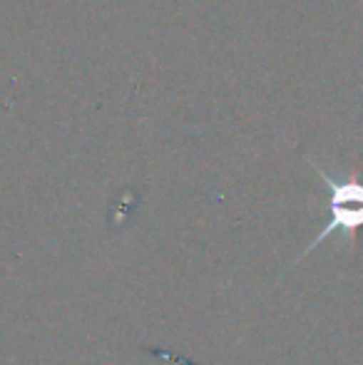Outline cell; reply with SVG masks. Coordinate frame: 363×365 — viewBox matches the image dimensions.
<instances>
[{
	"instance_id": "1",
	"label": "cell",
	"mask_w": 363,
	"mask_h": 365,
	"mask_svg": "<svg viewBox=\"0 0 363 365\" xmlns=\"http://www.w3.org/2000/svg\"><path fill=\"white\" fill-rule=\"evenodd\" d=\"M311 167H314L316 177L321 179L324 189L329 192V199H326L329 221L321 226V231L314 236V241L301 251L296 264H301V259L314 254L329 236L341 234L354 241L356 231L363 229V182H359L356 177H334L331 172L316 167V164H311Z\"/></svg>"
}]
</instances>
